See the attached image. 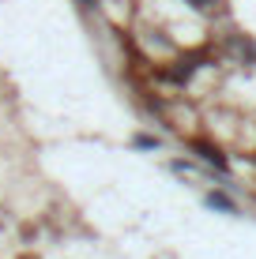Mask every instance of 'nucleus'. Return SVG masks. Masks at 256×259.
<instances>
[{
	"mask_svg": "<svg viewBox=\"0 0 256 259\" xmlns=\"http://www.w3.org/2000/svg\"><path fill=\"white\" fill-rule=\"evenodd\" d=\"M192 150H196L200 158H207L215 169H226V158L218 154V147H211V143H200V139H196V143H192Z\"/></svg>",
	"mask_w": 256,
	"mask_h": 259,
	"instance_id": "obj_1",
	"label": "nucleus"
},
{
	"mask_svg": "<svg viewBox=\"0 0 256 259\" xmlns=\"http://www.w3.org/2000/svg\"><path fill=\"white\" fill-rule=\"evenodd\" d=\"M207 203H211V207H218V210H230V214H234V203L226 199V195H218V192H211V195H207Z\"/></svg>",
	"mask_w": 256,
	"mask_h": 259,
	"instance_id": "obj_2",
	"label": "nucleus"
},
{
	"mask_svg": "<svg viewBox=\"0 0 256 259\" xmlns=\"http://www.w3.org/2000/svg\"><path fill=\"white\" fill-rule=\"evenodd\" d=\"M132 143H136V147H158V143H155L151 136H136V139H132Z\"/></svg>",
	"mask_w": 256,
	"mask_h": 259,
	"instance_id": "obj_3",
	"label": "nucleus"
},
{
	"mask_svg": "<svg viewBox=\"0 0 256 259\" xmlns=\"http://www.w3.org/2000/svg\"><path fill=\"white\" fill-rule=\"evenodd\" d=\"M185 4H192V8H211L215 0H185Z\"/></svg>",
	"mask_w": 256,
	"mask_h": 259,
	"instance_id": "obj_4",
	"label": "nucleus"
},
{
	"mask_svg": "<svg viewBox=\"0 0 256 259\" xmlns=\"http://www.w3.org/2000/svg\"><path fill=\"white\" fill-rule=\"evenodd\" d=\"M26 259H34V255H26Z\"/></svg>",
	"mask_w": 256,
	"mask_h": 259,
	"instance_id": "obj_5",
	"label": "nucleus"
}]
</instances>
